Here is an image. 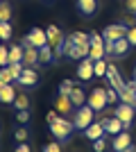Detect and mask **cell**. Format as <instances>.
Instances as JSON below:
<instances>
[{
	"mask_svg": "<svg viewBox=\"0 0 136 152\" xmlns=\"http://www.w3.org/2000/svg\"><path fill=\"white\" fill-rule=\"evenodd\" d=\"M73 132H75V123L68 121V118H64V116H59L55 123H50V134L55 136V141H59V143H66V141L73 136Z\"/></svg>",
	"mask_w": 136,
	"mask_h": 152,
	"instance_id": "1",
	"label": "cell"
},
{
	"mask_svg": "<svg viewBox=\"0 0 136 152\" xmlns=\"http://www.w3.org/2000/svg\"><path fill=\"white\" fill-rule=\"evenodd\" d=\"M45 32H48V45H52V50H55V59H59L61 55H66V50H64L66 41H64L61 30H59L57 25H48Z\"/></svg>",
	"mask_w": 136,
	"mask_h": 152,
	"instance_id": "2",
	"label": "cell"
},
{
	"mask_svg": "<svg viewBox=\"0 0 136 152\" xmlns=\"http://www.w3.org/2000/svg\"><path fill=\"white\" fill-rule=\"evenodd\" d=\"M93 121H95V111H93L89 104H82V107H77V111H75V116H73L75 129H82V132H84V129H86V127H89Z\"/></svg>",
	"mask_w": 136,
	"mask_h": 152,
	"instance_id": "3",
	"label": "cell"
},
{
	"mask_svg": "<svg viewBox=\"0 0 136 152\" xmlns=\"http://www.w3.org/2000/svg\"><path fill=\"white\" fill-rule=\"evenodd\" d=\"M86 104H89L93 111H104V109H107V104H109V100H107V89H104V86L93 89V91L89 93Z\"/></svg>",
	"mask_w": 136,
	"mask_h": 152,
	"instance_id": "4",
	"label": "cell"
},
{
	"mask_svg": "<svg viewBox=\"0 0 136 152\" xmlns=\"http://www.w3.org/2000/svg\"><path fill=\"white\" fill-rule=\"evenodd\" d=\"M113 116L125 123V129H129L132 123H134V116H136V107L127 104V102H118V107L113 109Z\"/></svg>",
	"mask_w": 136,
	"mask_h": 152,
	"instance_id": "5",
	"label": "cell"
},
{
	"mask_svg": "<svg viewBox=\"0 0 136 152\" xmlns=\"http://www.w3.org/2000/svg\"><path fill=\"white\" fill-rule=\"evenodd\" d=\"M127 32H129V27L125 23H113V25H107L102 30V37H104V41H118V39L127 37Z\"/></svg>",
	"mask_w": 136,
	"mask_h": 152,
	"instance_id": "6",
	"label": "cell"
},
{
	"mask_svg": "<svg viewBox=\"0 0 136 152\" xmlns=\"http://www.w3.org/2000/svg\"><path fill=\"white\" fill-rule=\"evenodd\" d=\"M93 75H95V61H93L91 57L82 59V61L77 64V80L89 82V80H93Z\"/></svg>",
	"mask_w": 136,
	"mask_h": 152,
	"instance_id": "7",
	"label": "cell"
},
{
	"mask_svg": "<svg viewBox=\"0 0 136 152\" xmlns=\"http://www.w3.org/2000/svg\"><path fill=\"white\" fill-rule=\"evenodd\" d=\"M107 82H109V86H113L116 91H123L125 86H127V82L120 77L118 66H113V64H109V68H107Z\"/></svg>",
	"mask_w": 136,
	"mask_h": 152,
	"instance_id": "8",
	"label": "cell"
},
{
	"mask_svg": "<svg viewBox=\"0 0 136 152\" xmlns=\"http://www.w3.org/2000/svg\"><path fill=\"white\" fill-rule=\"evenodd\" d=\"M27 39H30V43H32L34 48H43V45H48V32L41 30V27H32V30L27 32Z\"/></svg>",
	"mask_w": 136,
	"mask_h": 152,
	"instance_id": "9",
	"label": "cell"
},
{
	"mask_svg": "<svg viewBox=\"0 0 136 152\" xmlns=\"http://www.w3.org/2000/svg\"><path fill=\"white\" fill-rule=\"evenodd\" d=\"M23 64H25V68H36L39 66V48H34V45H23Z\"/></svg>",
	"mask_w": 136,
	"mask_h": 152,
	"instance_id": "10",
	"label": "cell"
},
{
	"mask_svg": "<svg viewBox=\"0 0 136 152\" xmlns=\"http://www.w3.org/2000/svg\"><path fill=\"white\" fill-rule=\"evenodd\" d=\"M104 134H107V129H104V123L102 121H93L89 127L84 129V136L89 141H95V139H102Z\"/></svg>",
	"mask_w": 136,
	"mask_h": 152,
	"instance_id": "11",
	"label": "cell"
},
{
	"mask_svg": "<svg viewBox=\"0 0 136 152\" xmlns=\"http://www.w3.org/2000/svg\"><path fill=\"white\" fill-rule=\"evenodd\" d=\"M73 100H71V95H64V93H59L57 98H55V109L59 111V116H66V114H71L73 111Z\"/></svg>",
	"mask_w": 136,
	"mask_h": 152,
	"instance_id": "12",
	"label": "cell"
},
{
	"mask_svg": "<svg viewBox=\"0 0 136 152\" xmlns=\"http://www.w3.org/2000/svg\"><path fill=\"white\" fill-rule=\"evenodd\" d=\"M102 123H104V129H107V134H111V136H116V134H120L125 129V123L120 121V118H116V116H104L102 118Z\"/></svg>",
	"mask_w": 136,
	"mask_h": 152,
	"instance_id": "13",
	"label": "cell"
},
{
	"mask_svg": "<svg viewBox=\"0 0 136 152\" xmlns=\"http://www.w3.org/2000/svg\"><path fill=\"white\" fill-rule=\"evenodd\" d=\"M127 145H132V134L127 132V129H123L120 134H116V136H113V141H111L113 152H123Z\"/></svg>",
	"mask_w": 136,
	"mask_h": 152,
	"instance_id": "14",
	"label": "cell"
},
{
	"mask_svg": "<svg viewBox=\"0 0 136 152\" xmlns=\"http://www.w3.org/2000/svg\"><path fill=\"white\" fill-rule=\"evenodd\" d=\"M77 9L84 18H89L97 12V0H77Z\"/></svg>",
	"mask_w": 136,
	"mask_h": 152,
	"instance_id": "15",
	"label": "cell"
},
{
	"mask_svg": "<svg viewBox=\"0 0 136 152\" xmlns=\"http://www.w3.org/2000/svg\"><path fill=\"white\" fill-rule=\"evenodd\" d=\"M36 82H39V73H36L34 68H25V70H23V75L18 77L20 86H34Z\"/></svg>",
	"mask_w": 136,
	"mask_h": 152,
	"instance_id": "16",
	"label": "cell"
},
{
	"mask_svg": "<svg viewBox=\"0 0 136 152\" xmlns=\"http://www.w3.org/2000/svg\"><path fill=\"white\" fill-rule=\"evenodd\" d=\"M118 95H120V102H127V104H134L136 107V89L132 84H127L123 91H118Z\"/></svg>",
	"mask_w": 136,
	"mask_h": 152,
	"instance_id": "17",
	"label": "cell"
},
{
	"mask_svg": "<svg viewBox=\"0 0 136 152\" xmlns=\"http://www.w3.org/2000/svg\"><path fill=\"white\" fill-rule=\"evenodd\" d=\"M16 89H14L12 84H5V86H2V89H0V102H2V104H7V102H12L14 104V100H16Z\"/></svg>",
	"mask_w": 136,
	"mask_h": 152,
	"instance_id": "18",
	"label": "cell"
},
{
	"mask_svg": "<svg viewBox=\"0 0 136 152\" xmlns=\"http://www.w3.org/2000/svg\"><path fill=\"white\" fill-rule=\"evenodd\" d=\"M129 48H132V43L127 41V37H125V39H118V41H113V57H125Z\"/></svg>",
	"mask_w": 136,
	"mask_h": 152,
	"instance_id": "19",
	"label": "cell"
},
{
	"mask_svg": "<svg viewBox=\"0 0 136 152\" xmlns=\"http://www.w3.org/2000/svg\"><path fill=\"white\" fill-rule=\"evenodd\" d=\"M71 100H73V104H75V107H82V104L89 100V95L84 93V89H82V86H77V84H75V89L71 91Z\"/></svg>",
	"mask_w": 136,
	"mask_h": 152,
	"instance_id": "20",
	"label": "cell"
},
{
	"mask_svg": "<svg viewBox=\"0 0 136 152\" xmlns=\"http://www.w3.org/2000/svg\"><path fill=\"white\" fill-rule=\"evenodd\" d=\"M50 61H55V50H52V45L39 48V64H50Z\"/></svg>",
	"mask_w": 136,
	"mask_h": 152,
	"instance_id": "21",
	"label": "cell"
},
{
	"mask_svg": "<svg viewBox=\"0 0 136 152\" xmlns=\"http://www.w3.org/2000/svg\"><path fill=\"white\" fill-rule=\"evenodd\" d=\"M23 45L20 43H16V45H12V48H9V64H20L23 61Z\"/></svg>",
	"mask_w": 136,
	"mask_h": 152,
	"instance_id": "22",
	"label": "cell"
},
{
	"mask_svg": "<svg viewBox=\"0 0 136 152\" xmlns=\"http://www.w3.org/2000/svg\"><path fill=\"white\" fill-rule=\"evenodd\" d=\"M104 55H107V50H104V43H91L89 57L93 59V61H97V59H104Z\"/></svg>",
	"mask_w": 136,
	"mask_h": 152,
	"instance_id": "23",
	"label": "cell"
},
{
	"mask_svg": "<svg viewBox=\"0 0 136 152\" xmlns=\"http://www.w3.org/2000/svg\"><path fill=\"white\" fill-rule=\"evenodd\" d=\"M12 34H14L12 23H9V20H0V41H9Z\"/></svg>",
	"mask_w": 136,
	"mask_h": 152,
	"instance_id": "24",
	"label": "cell"
},
{
	"mask_svg": "<svg viewBox=\"0 0 136 152\" xmlns=\"http://www.w3.org/2000/svg\"><path fill=\"white\" fill-rule=\"evenodd\" d=\"M0 80H2V82H7V84L16 82V77H14L12 68H9V64H7V66H2V68H0Z\"/></svg>",
	"mask_w": 136,
	"mask_h": 152,
	"instance_id": "25",
	"label": "cell"
},
{
	"mask_svg": "<svg viewBox=\"0 0 136 152\" xmlns=\"http://www.w3.org/2000/svg\"><path fill=\"white\" fill-rule=\"evenodd\" d=\"M9 18H12V5L0 0V20H9Z\"/></svg>",
	"mask_w": 136,
	"mask_h": 152,
	"instance_id": "26",
	"label": "cell"
},
{
	"mask_svg": "<svg viewBox=\"0 0 136 152\" xmlns=\"http://www.w3.org/2000/svg\"><path fill=\"white\" fill-rule=\"evenodd\" d=\"M14 107H16V111H18V109H27V107H30V98H27L25 93L16 95V100H14Z\"/></svg>",
	"mask_w": 136,
	"mask_h": 152,
	"instance_id": "27",
	"label": "cell"
},
{
	"mask_svg": "<svg viewBox=\"0 0 136 152\" xmlns=\"http://www.w3.org/2000/svg\"><path fill=\"white\" fill-rule=\"evenodd\" d=\"M107 68H109V64L104 59H97L95 61V77H107Z\"/></svg>",
	"mask_w": 136,
	"mask_h": 152,
	"instance_id": "28",
	"label": "cell"
},
{
	"mask_svg": "<svg viewBox=\"0 0 136 152\" xmlns=\"http://www.w3.org/2000/svg\"><path fill=\"white\" fill-rule=\"evenodd\" d=\"M73 89H75V82H73V80H64V82L59 84V93H64V95H71Z\"/></svg>",
	"mask_w": 136,
	"mask_h": 152,
	"instance_id": "29",
	"label": "cell"
},
{
	"mask_svg": "<svg viewBox=\"0 0 136 152\" xmlns=\"http://www.w3.org/2000/svg\"><path fill=\"white\" fill-rule=\"evenodd\" d=\"M107 148H109V143H107V139H104V136L93 141V152H104Z\"/></svg>",
	"mask_w": 136,
	"mask_h": 152,
	"instance_id": "30",
	"label": "cell"
},
{
	"mask_svg": "<svg viewBox=\"0 0 136 152\" xmlns=\"http://www.w3.org/2000/svg\"><path fill=\"white\" fill-rule=\"evenodd\" d=\"M7 64H9V48L0 43V68L7 66Z\"/></svg>",
	"mask_w": 136,
	"mask_h": 152,
	"instance_id": "31",
	"label": "cell"
},
{
	"mask_svg": "<svg viewBox=\"0 0 136 152\" xmlns=\"http://www.w3.org/2000/svg\"><path fill=\"white\" fill-rule=\"evenodd\" d=\"M107 100H109V104H116L120 100V95H118V91L113 86H107Z\"/></svg>",
	"mask_w": 136,
	"mask_h": 152,
	"instance_id": "32",
	"label": "cell"
},
{
	"mask_svg": "<svg viewBox=\"0 0 136 152\" xmlns=\"http://www.w3.org/2000/svg\"><path fill=\"white\" fill-rule=\"evenodd\" d=\"M16 121H18L20 125H25V123L30 121V109H18V111H16Z\"/></svg>",
	"mask_w": 136,
	"mask_h": 152,
	"instance_id": "33",
	"label": "cell"
},
{
	"mask_svg": "<svg viewBox=\"0 0 136 152\" xmlns=\"http://www.w3.org/2000/svg\"><path fill=\"white\" fill-rule=\"evenodd\" d=\"M27 136H30V134H27V129H25V127H18V129L14 132V139L18 141V143H25V141H27Z\"/></svg>",
	"mask_w": 136,
	"mask_h": 152,
	"instance_id": "34",
	"label": "cell"
},
{
	"mask_svg": "<svg viewBox=\"0 0 136 152\" xmlns=\"http://www.w3.org/2000/svg\"><path fill=\"white\" fill-rule=\"evenodd\" d=\"M43 152H61V143H59V141H55V143H48V145L43 148Z\"/></svg>",
	"mask_w": 136,
	"mask_h": 152,
	"instance_id": "35",
	"label": "cell"
},
{
	"mask_svg": "<svg viewBox=\"0 0 136 152\" xmlns=\"http://www.w3.org/2000/svg\"><path fill=\"white\" fill-rule=\"evenodd\" d=\"M120 23H125L127 27H134V23H136V16L134 14H127V16H123V20Z\"/></svg>",
	"mask_w": 136,
	"mask_h": 152,
	"instance_id": "36",
	"label": "cell"
},
{
	"mask_svg": "<svg viewBox=\"0 0 136 152\" xmlns=\"http://www.w3.org/2000/svg\"><path fill=\"white\" fill-rule=\"evenodd\" d=\"M59 118V111L57 109H52V111H48V116H45V121H48V125H50V123H55Z\"/></svg>",
	"mask_w": 136,
	"mask_h": 152,
	"instance_id": "37",
	"label": "cell"
},
{
	"mask_svg": "<svg viewBox=\"0 0 136 152\" xmlns=\"http://www.w3.org/2000/svg\"><path fill=\"white\" fill-rule=\"evenodd\" d=\"M127 41H129L132 45H136V25L129 27V32H127Z\"/></svg>",
	"mask_w": 136,
	"mask_h": 152,
	"instance_id": "38",
	"label": "cell"
},
{
	"mask_svg": "<svg viewBox=\"0 0 136 152\" xmlns=\"http://www.w3.org/2000/svg\"><path fill=\"white\" fill-rule=\"evenodd\" d=\"M125 7H127V12H129V14L136 16V0H125Z\"/></svg>",
	"mask_w": 136,
	"mask_h": 152,
	"instance_id": "39",
	"label": "cell"
},
{
	"mask_svg": "<svg viewBox=\"0 0 136 152\" xmlns=\"http://www.w3.org/2000/svg\"><path fill=\"white\" fill-rule=\"evenodd\" d=\"M14 152H32V148L27 145V143H18V145H16V150Z\"/></svg>",
	"mask_w": 136,
	"mask_h": 152,
	"instance_id": "40",
	"label": "cell"
},
{
	"mask_svg": "<svg viewBox=\"0 0 136 152\" xmlns=\"http://www.w3.org/2000/svg\"><path fill=\"white\" fill-rule=\"evenodd\" d=\"M123 152H136V145H134V143H132V145H127V148H125Z\"/></svg>",
	"mask_w": 136,
	"mask_h": 152,
	"instance_id": "41",
	"label": "cell"
},
{
	"mask_svg": "<svg viewBox=\"0 0 136 152\" xmlns=\"http://www.w3.org/2000/svg\"><path fill=\"white\" fill-rule=\"evenodd\" d=\"M129 84H132V86H134V89H136V75H134V80H132Z\"/></svg>",
	"mask_w": 136,
	"mask_h": 152,
	"instance_id": "42",
	"label": "cell"
},
{
	"mask_svg": "<svg viewBox=\"0 0 136 152\" xmlns=\"http://www.w3.org/2000/svg\"><path fill=\"white\" fill-rule=\"evenodd\" d=\"M5 84H7V82H2V80H0V89H2V86H5Z\"/></svg>",
	"mask_w": 136,
	"mask_h": 152,
	"instance_id": "43",
	"label": "cell"
},
{
	"mask_svg": "<svg viewBox=\"0 0 136 152\" xmlns=\"http://www.w3.org/2000/svg\"><path fill=\"white\" fill-rule=\"evenodd\" d=\"M45 2H50V0H45Z\"/></svg>",
	"mask_w": 136,
	"mask_h": 152,
	"instance_id": "44",
	"label": "cell"
},
{
	"mask_svg": "<svg viewBox=\"0 0 136 152\" xmlns=\"http://www.w3.org/2000/svg\"><path fill=\"white\" fill-rule=\"evenodd\" d=\"M134 70H136V68H134Z\"/></svg>",
	"mask_w": 136,
	"mask_h": 152,
	"instance_id": "45",
	"label": "cell"
}]
</instances>
